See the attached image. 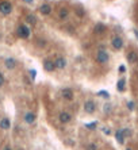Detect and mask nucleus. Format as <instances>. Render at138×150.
Listing matches in <instances>:
<instances>
[{"mask_svg": "<svg viewBox=\"0 0 138 150\" xmlns=\"http://www.w3.org/2000/svg\"><path fill=\"white\" fill-rule=\"evenodd\" d=\"M16 34L22 39H28L30 35H31V30H30V27L27 24H19L18 28H16Z\"/></svg>", "mask_w": 138, "mask_h": 150, "instance_id": "f257e3e1", "label": "nucleus"}, {"mask_svg": "<svg viewBox=\"0 0 138 150\" xmlns=\"http://www.w3.org/2000/svg\"><path fill=\"white\" fill-rule=\"evenodd\" d=\"M12 12V4L7 0H3L0 1V14L1 15H10Z\"/></svg>", "mask_w": 138, "mask_h": 150, "instance_id": "f03ea898", "label": "nucleus"}, {"mask_svg": "<svg viewBox=\"0 0 138 150\" xmlns=\"http://www.w3.org/2000/svg\"><path fill=\"white\" fill-rule=\"evenodd\" d=\"M108 59H110V55H108V53L107 51H104L103 49H100V50H98V53H96V62L99 64H107L108 62Z\"/></svg>", "mask_w": 138, "mask_h": 150, "instance_id": "7ed1b4c3", "label": "nucleus"}, {"mask_svg": "<svg viewBox=\"0 0 138 150\" xmlns=\"http://www.w3.org/2000/svg\"><path fill=\"white\" fill-rule=\"evenodd\" d=\"M23 120L27 124H33V123L37 120V115L35 112H33V111H27V112H24L23 115Z\"/></svg>", "mask_w": 138, "mask_h": 150, "instance_id": "20e7f679", "label": "nucleus"}, {"mask_svg": "<svg viewBox=\"0 0 138 150\" xmlns=\"http://www.w3.org/2000/svg\"><path fill=\"white\" fill-rule=\"evenodd\" d=\"M16 65H18V62H16V59L14 57H7L4 59V66L7 68L8 71H14L16 68Z\"/></svg>", "mask_w": 138, "mask_h": 150, "instance_id": "39448f33", "label": "nucleus"}, {"mask_svg": "<svg viewBox=\"0 0 138 150\" xmlns=\"http://www.w3.org/2000/svg\"><path fill=\"white\" fill-rule=\"evenodd\" d=\"M111 46H112V49H115V50H121V49L123 48V39L118 35L114 37V38L111 39Z\"/></svg>", "mask_w": 138, "mask_h": 150, "instance_id": "423d86ee", "label": "nucleus"}, {"mask_svg": "<svg viewBox=\"0 0 138 150\" xmlns=\"http://www.w3.org/2000/svg\"><path fill=\"white\" fill-rule=\"evenodd\" d=\"M95 110H96V104H95V102L87 100V102L84 103V111H85L87 114H94Z\"/></svg>", "mask_w": 138, "mask_h": 150, "instance_id": "0eeeda50", "label": "nucleus"}, {"mask_svg": "<svg viewBox=\"0 0 138 150\" xmlns=\"http://www.w3.org/2000/svg\"><path fill=\"white\" fill-rule=\"evenodd\" d=\"M58 119L62 124H67V123H69L72 120V115L69 112H67V111H62V112H60Z\"/></svg>", "mask_w": 138, "mask_h": 150, "instance_id": "6e6552de", "label": "nucleus"}, {"mask_svg": "<svg viewBox=\"0 0 138 150\" xmlns=\"http://www.w3.org/2000/svg\"><path fill=\"white\" fill-rule=\"evenodd\" d=\"M44 68H45V71L46 72H54L55 69H57L54 61H53V59H49V58L44 59Z\"/></svg>", "mask_w": 138, "mask_h": 150, "instance_id": "1a4fd4ad", "label": "nucleus"}, {"mask_svg": "<svg viewBox=\"0 0 138 150\" xmlns=\"http://www.w3.org/2000/svg\"><path fill=\"white\" fill-rule=\"evenodd\" d=\"M54 64H55V68L57 69H64V68L67 66V59H65V57H57V58L54 59Z\"/></svg>", "mask_w": 138, "mask_h": 150, "instance_id": "9d476101", "label": "nucleus"}, {"mask_svg": "<svg viewBox=\"0 0 138 150\" xmlns=\"http://www.w3.org/2000/svg\"><path fill=\"white\" fill-rule=\"evenodd\" d=\"M0 129L1 130H10L11 129V120L8 118H6V116L1 118L0 119Z\"/></svg>", "mask_w": 138, "mask_h": 150, "instance_id": "9b49d317", "label": "nucleus"}, {"mask_svg": "<svg viewBox=\"0 0 138 150\" xmlns=\"http://www.w3.org/2000/svg\"><path fill=\"white\" fill-rule=\"evenodd\" d=\"M61 96H62L64 100H72L73 99V91H72L71 88H65L61 92Z\"/></svg>", "mask_w": 138, "mask_h": 150, "instance_id": "f8f14e48", "label": "nucleus"}, {"mask_svg": "<svg viewBox=\"0 0 138 150\" xmlns=\"http://www.w3.org/2000/svg\"><path fill=\"white\" fill-rule=\"evenodd\" d=\"M40 12L42 14V15H50L51 14V6L50 4H47V3L42 4V6L40 7Z\"/></svg>", "mask_w": 138, "mask_h": 150, "instance_id": "ddd939ff", "label": "nucleus"}, {"mask_svg": "<svg viewBox=\"0 0 138 150\" xmlns=\"http://www.w3.org/2000/svg\"><path fill=\"white\" fill-rule=\"evenodd\" d=\"M58 18L61 20H67L68 18H69V10L65 7L62 8H60V11H58Z\"/></svg>", "mask_w": 138, "mask_h": 150, "instance_id": "4468645a", "label": "nucleus"}, {"mask_svg": "<svg viewBox=\"0 0 138 150\" xmlns=\"http://www.w3.org/2000/svg\"><path fill=\"white\" fill-rule=\"evenodd\" d=\"M94 32L96 34V35H102V34L106 32V26H104L103 23H98L94 28Z\"/></svg>", "mask_w": 138, "mask_h": 150, "instance_id": "2eb2a0df", "label": "nucleus"}, {"mask_svg": "<svg viewBox=\"0 0 138 150\" xmlns=\"http://www.w3.org/2000/svg\"><path fill=\"white\" fill-rule=\"evenodd\" d=\"M127 61L130 64H135L138 61V54L135 51H129L127 53Z\"/></svg>", "mask_w": 138, "mask_h": 150, "instance_id": "dca6fc26", "label": "nucleus"}, {"mask_svg": "<svg viewBox=\"0 0 138 150\" xmlns=\"http://www.w3.org/2000/svg\"><path fill=\"white\" fill-rule=\"evenodd\" d=\"M125 138H126V137L123 135V131L122 130H118L117 133H115V139H117V141H118L121 145H123V143H125Z\"/></svg>", "mask_w": 138, "mask_h": 150, "instance_id": "f3484780", "label": "nucleus"}, {"mask_svg": "<svg viewBox=\"0 0 138 150\" xmlns=\"http://www.w3.org/2000/svg\"><path fill=\"white\" fill-rule=\"evenodd\" d=\"M26 22L28 24H31V26H35L37 24V18L34 15H27L26 16Z\"/></svg>", "mask_w": 138, "mask_h": 150, "instance_id": "a211bd4d", "label": "nucleus"}, {"mask_svg": "<svg viewBox=\"0 0 138 150\" xmlns=\"http://www.w3.org/2000/svg\"><path fill=\"white\" fill-rule=\"evenodd\" d=\"M125 84H126V81L123 79H121V80H118V83H117V88H118V91H125Z\"/></svg>", "mask_w": 138, "mask_h": 150, "instance_id": "6ab92c4d", "label": "nucleus"}, {"mask_svg": "<svg viewBox=\"0 0 138 150\" xmlns=\"http://www.w3.org/2000/svg\"><path fill=\"white\" fill-rule=\"evenodd\" d=\"M85 127L89 129V130H95L98 127V122H89V123H85Z\"/></svg>", "mask_w": 138, "mask_h": 150, "instance_id": "aec40b11", "label": "nucleus"}, {"mask_svg": "<svg viewBox=\"0 0 138 150\" xmlns=\"http://www.w3.org/2000/svg\"><path fill=\"white\" fill-rule=\"evenodd\" d=\"M98 95L102 96V97H104V99H108V97H110V95H108V92H107V91H100Z\"/></svg>", "mask_w": 138, "mask_h": 150, "instance_id": "412c9836", "label": "nucleus"}, {"mask_svg": "<svg viewBox=\"0 0 138 150\" xmlns=\"http://www.w3.org/2000/svg\"><path fill=\"white\" fill-rule=\"evenodd\" d=\"M87 150H98V146H96V143H89L87 146Z\"/></svg>", "mask_w": 138, "mask_h": 150, "instance_id": "4be33fe9", "label": "nucleus"}, {"mask_svg": "<svg viewBox=\"0 0 138 150\" xmlns=\"http://www.w3.org/2000/svg\"><path fill=\"white\" fill-rule=\"evenodd\" d=\"M30 76H31V80L35 79V76H37V72L35 69H30Z\"/></svg>", "mask_w": 138, "mask_h": 150, "instance_id": "5701e85b", "label": "nucleus"}, {"mask_svg": "<svg viewBox=\"0 0 138 150\" xmlns=\"http://www.w3.org/2000/svg\"><path fill=\"white\" fill-rule=\"evenodd\" d=\"M4 81H6V79H4V76L1 75V72H0V87L4 85Z\"/></svg>", "mask_w": 138, "mask_h": 150, "instance_id": "b1692460", "label": "nucleus"}, {"mask_svg": "<svg viewBox=\"0 0 138 150\" xmlns=\"http://www.w3.org/2000/svg\"><path fill=\"white\" fill-rule=\"evenodd\" d=\"M122 131H123V135H125V137H129V135H130V130H127V129H122Z\"/></svg>", "mask_w": 138, "mask_h": 150, "instance_id": "393cba45", "label": "nucleus"}, {"mask_svg": "<svg viewBox=\"0 0 138 150\" xmlns=\"http://www.w3.org/2000/svg\"><path fill=\"white\" fill-rule=\"evenodd\" d=\"M127 108H129V110H133V108H134V103L129 102V103H127Z\"/></svg>", "mask_w": 138, "mask_h": 150, "instance_id": "a878e982", "label": "nucleus"}, {"mask_svg": "<svg viewBox=\"0 0 138 150\" xmlns=\"http://www.w3.org/2000/svg\"><path fill=\"white\" fill-rule=\"evenodd\" d=\"M119 72H121V73H125V72H126V66H125V65H121V66H119Z\"/></svg>", "mask_w": 138, "mask_h": 150, "instance_id": "bb28decb", "label": "nucleus"}, {"mask_svg": "<svg viewBox=\"0 0 138 150\" xmlns=\"http://www.w3.org/2000/svg\"><path fill=\"white\" fill-rule=\"evenodd\" d=\"M77 14H79L80 18H81V16H84V12H83V10H81V8H79V10H77Z\"/></svg>", "mask_w": 138, "mask_h": 150, "instance_id": "cd10ccee", "label": "nucleus"}, {"mask_svg": "<svg viewBox=\"0 0 138 150\" xmlns=\"http://www.w3.org/2000/svg\"><path fill=\"white\" fill-rule=\"evenodd\" d=\"M103 133H104V134H110L111 131H110V129H107V127H104V129H103Z\"/></svg>", "mask_w": 138, "mask_h": 150, "instance_id": "c85d7f7f", "label": "nucleus"}, {"mask_svg": "<svg viewBox=\"0 0 138 150\" xmlns=\"http://www.w3.org/2000/svg\"><path fill=\"white\" fill-rule=\"evenodd\" d=\"M3 150H12V147L10 146V145H6V146L3 147Z\"/></svg>", "mask_w": 138, "mask_h": 150, "instance_id": "c756f323", "label": "nucleus"}, {"mask_svg": "<svg viewBox=\"0 0 138 150\" xmlns=\"http://www.w3.org/2000/svg\"><path fill=\"white\" fill-rule=\"evenodd\" d=\"M110 110H111V107H110V106H107V104H106V106H104V111L107 112V111H110Z\"/></svg>", "mask_w": 138, "mask_h": 150, "instance_id": "7c9ffc66", "label": "nucleus"}, {"mask_svg": "<svg viewBox=\"0 0 138 150\" xmlns=\"http://www.w3.org/2000/svg\"><path fill=\"white\" fill-rule=\"evenodd\" d=\"M134 35L137 37V39H138V30H134Z\"/></svg>", "mask_w": 138, "mask_h": 150, "instance_id": "2f4dec72", "label": "nucleus"}, {"mask_svg": "<svg viewBox=\"0 0 138 150\" xmlns=\"http://www.w3.org/2000/svg\"><path fill=\"white\" fill-rule=\"evenodd\" d=\"M24 1H26V3H33L34 0H24Z\"/></svg>", "mask_w": 138, "mask_h": 150, "instance_id": "473e14b6", "label": "nucleus"}, {"mask_svg": "<svg viewBox=\"0 0 138 150\" xmlns=\"http://www.w3.org/2000/svg\"><path fill=\"white\" fill-rule=\"evenodd\" d=\"M126 150H131V149H130V147H127V149H126Z\"/></svg>", "mask_w": 138, "mask_h": 150, "instance_id": "72a5a7b5", "label": "nucleus"}]
</instances>
